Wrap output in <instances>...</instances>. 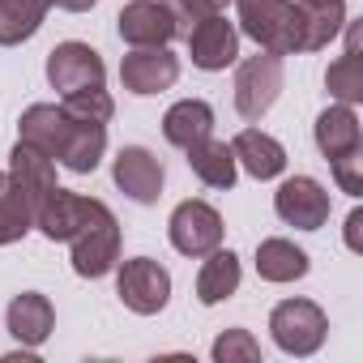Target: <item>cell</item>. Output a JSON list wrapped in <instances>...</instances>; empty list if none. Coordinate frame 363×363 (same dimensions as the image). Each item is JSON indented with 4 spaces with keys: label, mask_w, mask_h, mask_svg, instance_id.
I'll return each mask as SVG.
<instances>
[{
    "label": "cell",
    "mask_w": 363,
    "mask_h": 363,
    "mask_svg": "<svg viewBox=\"0 0 363 363\" xmlns=\"http://www.w3.org/2000/svg\"><path fill=\"white\" fill-rule=\"evenodd\" d=\"M316 150L337 162V158H350V154H363V128H359V116L354 107L346 103H333L316 116Z\"/></svg>",
    "instance_id": "obj_16"
},
{
    "label": "cell",
    "mask_w": 363,
    "mask_h": 363,
    "mask_svg": "<svg viewBox=\"0 0 363 363\" xmlns=\"http://www.w3.org/2000/svg\"><path fill=\"white\" fill-rule=\"evenodd\" d=\"M69 248H73V274H82V278H103V274L116 269V261H120V223L99 197L86 201V214H82L77 231L69 235Z\"/></svg>",
    "instance_id": "obj_3"
},
{
    "label": "cell",
    "mask_w": 363,
    "mask_h": 363,
    "mask_svg": "<svg viewBox=\"0 0 363 363\" xmlns=\"http://www.w3.org/2000/svg\"><path fill=\"white\" fill-rule=\"evenodd\" d=\"M308 269H312L308 252L295 248L291 240L274 235V240H261V244H257V274H261L265 282H299Z\"/></svg>",
    "instance_id": "obj_21"
},
{
    "label": "cell",
    "mask_w": 363,
    "mask_h": 363,
    "mask_svg": "<svg viewBox=\"0 0 363 363\" xmlns=\"http://www.w3.org/2000/svg\"><path fill=\"white\" fill-rule=\"evenodd\" d=\"M240 30L269 56L303 52V9L295 0H235Z\"/></svg>",
    "instance_id": "obj_2"
},
{
    "label": "cell",
    "mask_w": 363,
    "mask_h": 363,
    "mask_svg": "<svg viewBox=\"0 0 363 363\" xmlns=\"http://www.w3.org/2000/svg\"><path fill=\"white\" fill-rule=\"evenodd\" d=\"M333 167V179H337V189L346 197H359L363 193V154H350V158H337L329 162Z\"/></svg>",
    "instance_id": "obj_28"
},
{
    "label": "cell",
    "mask_w": 363,
    "mask_h": 363,
    "mask_svg": "<svg viewBox=\"0 0 363 363\" xmlns=\"http://www.w3.org/2000/svg\"><path fill=\"white\" fill-rule=\"evenodd\" d=\"M179 77V60L167 52V48H133L124 60H120V82L128 94L137 99H150V94H162L171 90Z\"/></svg>",
    "instance_id": "obj_12"
},
{
    "label": "cell",
    "mask_w": 363,
    "mask_h": 363,
    "mask_svg": "<svg viewBox=\"0 0 363 363\" xmlns=\"http://www.w3.org/2000/svg\"><path fill=\"white\" fill-rule=\"evenodd\" d=\"M9 179L22 189V197L30 201V210H39V201L56 189V162H52L39 145L18 141V145L9 150Z\"/></svg>",
    "instance_id": "obj_15"
},
{
    "label": "cell",
    "mask_w": 363,
    "mask_h": 363,
    "mask_svg": "<svg viewBox=\"0 0 363 363\" xmlns=\"http://www.w3.org/2000/svg\"><path fill=\"white\" fill-rule=\"evenodd\" d=\"M162 137L171 145H179V150H189V145L214 137V107L206 99H179L162 116Z\"/></svg>",
    "instance_id": "obj_18"
},
{
    "label": "cell",
    "mask_w": 363,
    "mask_h": 363,
    "mask_svg": "<svg viewBox=\"0 0 363 363\" xmlns=\"http://www.w3.org/2000/svg\"><path fill=\"white\" fill-rule=\"evenodd\" d=\"M56 9H65V13H86V9H94L99 0H52Z\"/></svg>",
    "instance_id": "obj_30"
},
{
    "label": "cell",
    "mask_w": 363,
    "mask_h": 363,
    "mask_svg": "<svg viewBox=\"0 0 363 363\" xmlns=\"http://www.w3.org/2000/svg\"><path fill=\"white\" fill-rule=\"evenodd\" d=\"M116 22H120V39L128 48H167L179 35V22L162 0H128Z\"/></svg>",
    "instance_id": "obj_11"
},
{
    "label": "cell",
    "mask_w": 363,
    "mask_h": 363,
    "mask_svg": "<svg viewBox=\"0 0 363 363\" xmlns=\"http://www.w3.org/2000/svg\"><path fill=\"white\" fill-rule=\"evenodd\" d=\"M65 107L73 111V116H82V120H99V124H107L111 116H116V103H111V94L99 86V90H77V94H65Z\"/></svg>",
    "instance_id": "obj_26"
},
{
    "label": "cell",
    "mask_w": 363,
    "mask_h": 363,
    "mask_svg": "<svg viewBox=\"0 0 363 363\" xmlns=\"http://www.w3.org/2000/svg\"><path fill=\"white\" fill-rule=\"evenodd\" d=\"M269 333L278 342V350L295 354V359H308L325 346V333H329V316L320 312V303L312 299H282L274 312H269Z\"/></svg>",
    "instance_id": "obj_4"
},
{
    "label": "cell",
    "mask_w": 363,
    "mask_h": 363,
    "mask_svg": "<svg viewBox=\"0 0 363 363\" xmlns=\"http://www.w3.org/2000/svg\"><path fill=\"white\" fill-rule=\"evenodd\" d=\"M26 231H35V210L22 197V189L9 179V171H0V248L22 240Z\"/></svg>",
    "instance_id": "obj_24"
},
{
    "label": "cell",
    "mask_w": 363,
    "mask_h": 363,
    "mask_svg": "<svg viewBox=\"0 0 363 363\" xmlns=\"http://www.w3.org/2000/svg\"><path fill=\"white\" fill-rule=\"evenodd\" d=\"M111 179H116V189H120L128 201L154 206V201L162 197L167 171H162L158 154H150L145 145H124V150L116 154V162H111Z\"/></svg>",
    "instance_id": "obj_10"
},
{
    "label": "cell",
    "mask_w": 363,
    "mask_h": 363,
    "mask_svg": "<svg viewBox=\"0 0 363 363\" xmlns=\"http://www.w3.org/2000/svg\"><path fill=\"white\" fill-rule=\"evenodd\" d=\"M282 94V56L257 52L235 69V111L244 120H261Z\"/></svg>",
    "instance_id": "obj_6"
},
{
    "label": "cell",
    "mask_w": 363,
    "mask_h": 363,
    "mask_svg": "<svg viewBox=\"0 0 363 363\" xmlns=\"http://www.w3.org/2000/svg\"><path fill=\"white\" fill-rule=\"evenodd\" d=\"M52 0H0V48H18L39 35Z\"/></svg>",
    "instance_id": "obj_23"
},
{
    "label": "cell",
    "mask_w": 363,
    "mask_h": 363,
    "mask_svg": "<svg viewBox=\"0 0 363 363\" xmlns=\"http://www.w3.org/2000/svg\"><path fill=\"white\" fill-rule=\"evenodd\" d=\"M5 329L13 333V342H22V346H43L48 337H52V329H56V308H52V299L48 295H39V291H22V295H13V303L5 308Z\"/></svg>",
    "instance_id": "obj_14"
},
{
    "label": "cell",
    "mask_w": 363,
    "mask_h": 363,
    "mask_svg": "<svg viewBox=\"0 0 363 363\" xmlns=\"http://www.w3.org/2000/svg\"><path fill=\"white\" fill-rule=\"evenodd\" d=\"M227 5H231V0H171V13H175V22H179V35H184L193 22L214 18V13H223Z\"/></svg>",
    "instance_id": "obj_27"
},
{
    "label": "cell",
    "mask_w": 363,
    "mask_h": 363,
    "mask_svg": "<svg viewBox=\"0 0 363 363\" xmlns=\"http://www.w3.org/2000/svg\"><path fill=\"white\" fill-rule=\"evenodd\" d=\"M261 359V342L248 329H227L214 342V363H257Z\"/></svg>",
    "instance_id": "obj_25"
},
{
    "label": "cell",
    "mask_w": 363,
    "mask_h": 363,
    "mask_svg": "<svg viewBox=\"0 0 363 363\" xmlns=\"http://www.w3.org/2000/svg\"><path fill=\"white\" fill-rule=\"evenodd\" d=\"M325 86H329V94L337 99V103H346V107H354L359 99H363V56H359V22H350L346 26V52L329 65V73H325Z\"/></svg>",
    "instance_id": "obj_20"
},
{
    "label": "cell",
    "mask_w": 363,
    "mask_h": 363,
    "mask_svg": "<svg viewBox=\"0 0 363 363\" xmlns=\"http://www.w3.org/2000/svg\"><path fill=\"white\" fill-rule=\"evenodd\" d=\"M359 227H363V210H350V218H346V248H350V252L363 248V244H359Z\"/></svg>",
    "instance_id": "obj_29"
},
{
    "label": "cell",
    "mask_w": 363,
    "mask_h": 363,
    "mask_svg": "<svg viewBox=\"0 0 363 363\" xmlns=\"http://www.w3.org/2000/svg\"><path fill=\"white\" fill-rule=\"evenodd\" d=\"M184 35H189V56H193V65L206 69V73H218V69H227V65L240 60V30H235L223 13L193 22Z\"/></svg>",
    "instance_id": "obj_13"
},
{
    "label": "cell",
    "mask_w": 363,
    "mask_h": 363,
    "mask_svg": "<svg viewBox=\"0 0 363 363\" xmlns=\"http://www.w3.org/2000/svg\"><path fill=\"white\" fill-rule=\"evenodd\" d=\"M231 154H235V167H244L252 179H278L286 171L282 141L261 133V128H240L235 141H231Z\"/></svg>",
    "instance_id": "obj_17"
},
{
    "label": "cell",
    "mask_w": 363,
    "mask_h": 363,
    "mask_svg": "<svg viewBox=\"0 0 363 363\" xmlns=\"http://www.w3.org/2000/svg\"><path fill=\"white\" fill-rule=\"evenodd\" d=\"M48 82H52V90H60V94L99 90V86L107 82V65H103V56H99L90 43L69 39V43H56V48H52V56H48Z\"/></svg>",
    "instance_id": "obj_8"
},
{
    "label": "cell",
    "mask_w": 363,
    "mask_h": 363,
    "mask_svg": "<svg viewBox=\"0 0 363 363\" xmlns=\"http://www.w3.org/2000/svg\"><path fill=\"white\" fill-rule=\"evenodd\" d=\"M240 278H244V269H240V257L227 248H214L210 257H206V265H201V274H197V299L206 303V308H214V303H223L227 295H235L240 291Z\"/></svg>",
    "instance_id": "obj_22"
},
{
    "label": "cell",
    "mask_w": 363,
    "mask_h": 363,
    "mask_svg": "<svg viewBox=\"0 0 363 363\" xmlns=\"http://www.w3.org/2000/svg\"><path fill=\"white\" fill-rule=\"evenodd\" d=\"M274 210L286 227L299 231H320L329 223V193L320 189V179L312 175H291L282 179V189L274 193Z\"/></svg>",
    "instance_id": "obj_9"
},
{
    "label": "cell",
    "mask_w": 363,
    "mask_h": 363,
    "mask_svg": "<svg viewBox=\"0 0 363 363\" xmlns=\"http://www.w3.org/2000/svg\"><path fill=\"white\" fill-rule=\"evenodd\" d=\"M167 235L175 244V252L184 257H210L214 248H223V214L210 206V201H179L171 210V223H167Z\"/></svg>",
    "instance_id": "obj_5"
},
{
    "label": "cell",
    "mask_w": 363,
    "mask_h": 363,
    "mask_svg": "<svg viewBox=\"0 0 363 363\" xmlns=\"http://www.w3.org/2000/svg\"><path fill=\"white\" fill-rule=\"evenodd\" d=\"M18 141H30V145H39L52 162H60V167H69V171H77V175H90V171L103 162L107 124L73 116L65 103H35V107H26L22 120H18Z\"/></svg>",
    "instance_id": "obj_1"
},
{
    "label": "cell",
    "mask_w": 363,
    "mask_h": 363,
    "mask_svg": "<svg viewBox=\"0 0 363 363\" xmlns=\"http://www.w3.org/2000/svg\"><path fill=\"white\" fill-rule=\"evenodd\" d=\"M303 5H346V0H303Z\"/></svg>",
    "instance_id": "obj_31"
},
{
    "label": "cell",
    "mask_w": 363,
    "mask_h": 363,
    "mask_svg": "<svg viewBox=\"0 0 363 363\" xmlns=\"http://www.w3.org/2000/svg\"><path fill=\"white\" fill-rule=\"evenodd\" d=\"M189 154V167H193V175L201 179L206 189H235V175H240V167H235V154H231V145L227 141H214V137H206V141H197V145H189L184 150Z\"/></svg>",
    "instance_id": "obj_19"
},
{
    "label": "cell",
    "mask_w": 363,
    "mask_h": 363,
    "mask_svg": "<svg viewBox=\"0 0 363 363\" xmlns=\"http://www.w3.org/2000/svg\"><path fill=\"white\" fill-rule=\"evenodd\" d=\"M116 295L124 299L128 312L154 316V312H162L167 299H171V274H167L158 261H150V257H133V261H124V265L116 269Z\"/></svg>",
    "instance_id": "obj_7"
}]
</instances>
